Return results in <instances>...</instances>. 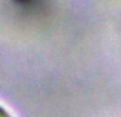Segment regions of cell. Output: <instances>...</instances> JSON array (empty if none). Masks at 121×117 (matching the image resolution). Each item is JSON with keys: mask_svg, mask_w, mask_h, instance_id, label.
<instances>
[{"mask_svg": "<svg viewBox=\"0 0 121 117\" xmlns=\"http://www.w3.org/2000/svg\"><path fill=\"white\" fill-rule=\"evenodd\" d=\"M0 117H12V114L9 111H6V109L0 105Z\"/></svg>", "mask_w": 121, "mask_h": 117, "instance_id": "1", "label": "cell"}]
</instances>
